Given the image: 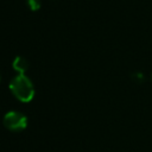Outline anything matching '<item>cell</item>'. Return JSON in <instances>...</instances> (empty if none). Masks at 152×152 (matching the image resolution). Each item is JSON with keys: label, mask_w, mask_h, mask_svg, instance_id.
I'll use <instances>...</instances> for the list:
<instances>
[{"label": "cell", "mask_w": 152, "mask_h": 152, "mask_svg": "<svg viewBox=\"0 0 152 152\" xmlns=\"http://www.w3.org/2000/svg\"><path fill=\"white\" fill-rule=\"evenodd\" d=\"M10 90L21 102H30L34 95L33 83L25 74H18L11 80Z\"/></svg>", "instance_id": "cell-1"}, {"label": "cell", "mask_w": 152, "mask_h": 152, "mask_svg": "<svg viewBox=\"0 0 152 152\" xmlns=\"http://www.w3.org/2000/svg\"><path fill=\"white\" fill-rule=\"evenodd\" d=\"M4 126L12 132L24 131L27 126V118L21 112H17V110L7 112L4 116Z\"/></svg>", "instance_id": "cell-2"}, {"label": "cell", "mask_w": 152, "mask_h": 152, "mask_svg": "<svg viewBox=\"0 0 152 152\" xmlns=\"http://www.w3.org/2000/svg\"><path fill=\"white\" fill-rule=\"evenodd\" d=\"M12 65H13V68H14L19 74H24V72L28 69V61H27L26 58H24V57L18 56V57L14 58Z\"/></svg>", "instance_id": "cell-3"}, {"label": "cell", "mask_w": 152, "mask_h": 152, "mask_svg": "<svg viewBox=\"0 0 152 152\" xmlns=\"http://www.w3.org/2000/svg\"><path fill=\"white\" fill-rule=\"evenodd\" d=\"M27 5L32 11H37L40 7V0H27Z\"/></svg>", "instance_id": "cell-4"}]
</instances>
